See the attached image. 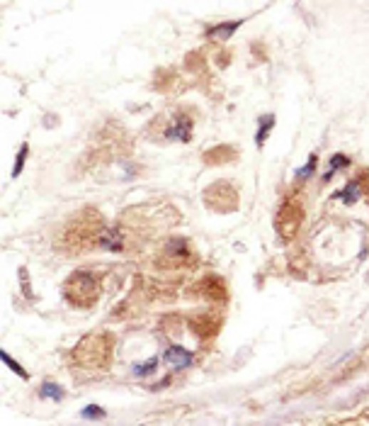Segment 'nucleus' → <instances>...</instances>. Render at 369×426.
Masks as SVG:
<instances>
[{
    "label": "nucleus",
    "instance_id": "1",
    "mask_svg": "<svg viewBox=\"0 0 369 426\" xmlns=\"http://www.w3.org/2000/svg\"><path fill=\"white\" fill-rule=\"evenodd\" d=\"M66 295L73 305L90 307L100 298V285L90 273H76L66 283Z\"/></svg>",
    "mask_w": 369,
    "mask_h": 426
},
{
    "label": "nucleus",
    "instance_id": "2",
    "mask_svg": "<svg viewBox=\"0 0 369 426\" xmlns=\"http://www.w3.org/2000/svg\"><path fill=\"white\" fill-rule=\"evenodd\" d=\"M194 356L189 351H184L182 346H170L168 351H165V363L170 365V368H187V365H192Z\"/></svg>",
    "mask_w": 369,
    "mask_h": 426
},
{
    "label": "nucleus",
    "instance_id": "3",
    "mask_svg": "<svg viewBox=\"0 0 369 426\" xmlns=\"http://www.w3.org/2000/svg\"><path fill=\"white\" fill-rule=\"evenodd\" d=\"M189 132H192V122H189V117H184V115H175V122L165 129L168 139H180V141H187Z\"/></svg>",
    "mask_w": 369,
    "mask_h": 426
},
{
    "label": "nucleus",
    "instance_id": "4",
    "mask_svg": "<svg viewBox=\"0 0 369 426\" xmlns=\"http://www.w3.org/2000/svg\"><path fill=\"white\" fill-rule=\"evenodd\" d=\"M357 198H360V183L357 181H353L348 188H343V191L336 195V200H343V203H348V205H353Z\"/></svg>",
    "mask_w": 369,
    "mask_h": 426
},
{
    "label": "nucleus",
    "instance_id": "5",
    "mask_svg": "<svg viewBox=\"0 0 369 426\" xmlns=\"http://www.w3.org/2000/svg\"><path fill=\"white\" fill-rule=\"evenodd\" d=\"M236 27H238V22H226V25H219V27L209 29V37L212 39H229L231 34L236 32Z\"/></svg>",
    "mask_w": 369,
    "mask_h": 426
},
{
    "label": "nucleus",
    "instance_id": "6",
    "mask_svg": "<svg viewBox=\"0 0 369 426\" xmlns=\"http://www.w3.org/2000/svg\"><path fill=\"white\" fill-rule=\"evenodd\" d=\"M156 368H158V358H148V360H144V363H136L134 365V372L139 377H144V375H151V372H156Z\"/></svg>",
    "mask_w": 369,
    "mask_h": 426
},
{
    "label": "nucleus",
    "instance_id": "7",
    "mask_svg": "<svg viewBox=\"0 0 369 426\" xmlns=\"http://www.w3.org/2000/svg\"><path fill=\"white\" fill-rule=\"evenodd\" d=\"M41 397L51 400V402H58L63 397V390L58 385H53V382H44V385H41Z\"/></svg>",
    "mask_w": 369,
    "mask_h": 426
},
{
    "label": "nucleus",
    "instance_id": "8",
    "mask_svg": "<svg viewBox=\"0 0 369 426\" xmlns=\"http://www.w3.org/2000/svg\"><path fill=\"white\" fill-rule=\"evenodd\" d=\"M348 166H350V158L343 156V153H336V156L331 158V168H328V176H326V178H331L338 168H348Z\"/></svg>",
    "mask_w": 369,
    "mask_h": 426
},
{
    "label": "nucleus",
    "instance_id": "9",
    "mask_svg": "<svg viewBox=\"0 0 369 426\" xmlns=\"http://www.w3.org/2000/svg\"><path fill=\"white\" fill-rule=\"evenodd\" d=\"M275 127V117H263L260 120V132H258V144H263L265 137H267V132Z\"/></svg>",
    "mask_w": 369,
    "mask_h": 426
},
{
    "label": "nucleus",
    "instance_id": "10",
    "mask_svg": "<svg viewBox=\"0 0 369 426\" xmlns=\"http://www.w3.org/2000/svg\"><path fill=\"white\" fill-rule=\"evenodd\" d=\"M25 158H27V144L22 146L20 153H17V161H15V168H13V176H20L22 166H25Z\"/></svg>",
    "mask_w": 369,
    "mask_h": 426
},
{
    "label": "nucleus",
    "instance_id": "11",
    "mask_svg": "<svg viewBox=\"0 0 369 426\" xmlns=\"http://www.w3.org/2000/svg\"><path fill=\"white\" fill-rule=\"evenodd\" d=\"M316 161H318L316 156H311V158H308V163L303 166V168L299 171V178H308V176L313 173V168H316Z\"/></svg>",
    "mask_w": 369,
    "mask_h": 426
},
{
    "label": "nucleus",
    "instance_id": "12",
    "mask_svg": "<svg viewBox=\"0 0 369 426\" xmlns=\"http://www.w3.org/2000/svg\"><path fill=\"white\" fill-rule=\"evenodd\" d=\"M3 358H5V363H8V365H10V368H13L15 372H20V375H22V377H27V372H25V370H22V368H20V365H17V363H15V360H13V358H10V356H8V353H3Z\"/></svg>",
    "mask_w": 369,
    "mask_h": 426
},
{
    "label": "nucleus",
    "instance_id": "13",
    "mask_svg": "<svg viewBox=\"0 0 369 426\" xmlns=\"http://www.w3.org/2000/svg\"><path fill=\"white\" fill-rule=\"evenodd\" d=\"M83 417H85V419H95V417H103V410H98V407H95V405H90V407H88L85 412H83Z\"/></svg>",
    "mask_w": 369,
    "mask_h": 426
}]
</instances>
